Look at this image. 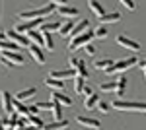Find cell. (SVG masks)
<instances>
[{
	"label": "cell",
	"instance_id": "1",
	"mask_svg": "<svg viewBox=\"0 0 146 130\" xmlns=\"http://www.w3.org/2000/svg\"><path fill=\"white\" fill-rule=\"evenodd\" d=\"M113 109L117 111H127V113H146V103L144 101H125V99H117L111 103Z\"/></svg>",
	"mask_w": 146,
	"mask_h": 130
},
{
	"label": "cell",
	"instance_id": "2",
	"mask_svg": "<svg viewBox=\"0 0 146 130\" xmlns=\"http://www.w3.org/2000/svg\"><path fill=\"white\" fill-rule=\"evenodd\" d=\"M51 12H55V4H47L43 8H35V10H23L18 14V18L23 22H31V20H41L43 16H49Z\"/></svg>",
	"mask_w": 146,
	"mask_h": 130
},
{
	"label": "cell",
	"instance_id": "3",
	"mask_svg": "<svg viewBox=\"0 0 146 130\" xmlns=\"http://www.w3.org/2000/svg\"><path fill=\"white\" fill-rule=\"evenodd\" d=\"M138 64V58L136 56H131V58H125V60H119V62H115V66L113 68H109L105 74L107 76H113V74H121V72H125V70H129L131 66Z\"/></svg>",
	"mask_w": 146,
	"mask_h": 130
},
{
	"label": "cell",
	"instance_id": "4",
	"mask_svg": "<svg viewBox=\"0 0 146 130\" xmlns=\"http://www.w3.org/2000/svg\"><path fill=\"white\" fill-rule=\"evenodd\" d=\"M96 35L92 31H86L84 35H78V37H74V39H70V43H68V49L70 51H76L80 47H86L88 43H92V39H94Z\"/></svg>",
	"mask_w": 146,
	"mask_h": 130
},
{
	"label": "cell",
	"instance_id": "5",
	"mask_svg": "<svg viewBox=\"0 0 146 130\" xmlns=\"http://www.w3.org/2000/svg\"><path fill=\"white\" fill-rule=\"evenodd\" d=\"M117 45H121V47H125V49H131V51H135V53L142 49L138 41L131 39V37H125V35H119V37H117Z\"/></svg>",
	"mask_w": 146,
	"mask_h": 130
},
{
	"label": "cell",
	"instance_id": "6",
	"mask_svg": "<svg viewBox=\"0 0 146 130\" xmlns=\"http://www.w3.org/2000/svg\"><path fill=\"white\" fill-rule=\"evenodd\" d=\"M78 76V72L74 70V68H66V70H53L49 78H55V80H60V82H64L66 78H76Z\"/></svg>",
	"mask_w": 146,
	"mask_h": 130
},
{
	"label": "cell",
	"instance_id": "7",
	"mask_svg": "<svg viewBox=\"0 0 146 130\" xmlns=\"http://www.w3.org/2000/svg\"><path fill=\"white\" fill-rule=\"evenodd\" d=\"M0 103H2V109H4L10 117L16 113V111H14V97H12L8 91H2V93H0Z\"/></svg>",
	"mask_w": 146,
	"mask_h": 130
},
{
	"label": "cell",
	"instance_id": "8",
	"mask_svg": "<svg viewBox=\"0 0 146 130\" xmlns=\"http://www.w3.org/2000/svg\"><path fill=\"white\" fill-rule=\"evenodd\" d=\"M8 37H10V41H14L16 45H20V47H29L31 41L27 39V35H22V33H18L16 29H10L8 31Z\"/></svg>",
	"mask_w": 146,
	"mask_h": 130
},
{
	"label": "cell",
	"instance_id": "9",
	"mask_svg": "<svg viewBox=\"0 0 146 130\" xmlns=\"http://www.w3.org/2000/svg\"><path fill=\"white\" fill-rule=\"evenodd\" d=\"M70 68H74V70L78 72V76H80V78H88L86 62H84L82 58H76V56H72V58H70Z\"/></svg>",
	"mask_w": 146,
	"mask_h": 130
},
{
	"label": "cell",
	"instance_id": "10",
	"mask_svg": "<svg viewBox=\"0 0 146 130\" xmlns=\"http://www.w3.org/2000/svg\"><path fill=\"white\" fill-rule=\"evenodd\" d=\"M27 49H29V54H31V58H33L37 64H39V66L45 64V54H43V51H41V47H37V45L31 43L29 47H27Z\"/></svg>",
	"mask_w": 146,
	"mask_h": 130
},
{
	"label": "cell",
	"instance_id": "11",
	"mask_svg": "<svg viewBox=\"0 0 146 130\" xmlns=\"http://www.w3.org/2000/svg\"><path fill=\"white\" fill-rule=\"evenodd\" d=\"M88 27H90V22L88 20H82V22H78L76 25H74V29L70 31V39H74V37H78V35H84V33L88 31Z\"/></svg>",
	"mask_w": 146,
	"mask_h": 130
},
{
	"label": "cell",
	"instance_id": "12",
	"mask_svg": "<svg viewBox=\"0 0 146 130\" xmlns=\"http://www.w3.org/2000/svg\"><path fill=\"white\" fill-rule=\"evenodd\" d=\"M76 122L78 124H82V126H86V128H100V120L96 119H90V117H84V115H78L76 117Z\"/></svg>",
	"mask_w": 146,
	"mask_h": 130
},
{
	"label": "cell",
	"instance_id": "13",
	"mask_svg": "<svg viewBox=\"0 0 146 130\" xmlns=\"http://www.w3.org/2000/svg\"><path fill=\"white\" fill-rule=\"evenodd\" d=\"M2 56L6 58V60H10L12 64H25V58H23L20 53H14V51H4Z\"/></svg>",
	"mask_w": 146,
	"mask_h": 130
},
{
	"label": "cell",
	"instance_id": "14",
	"mask_svg": "<svg viewBox=\"0 0 146 130\" xmlns=\"http://www.w3.org/2000/svg\"><path fill=\"white\" fill-rule=\"evenodd\" d=\"M25 35H27V39H29L33 45H37V47H45V43H43V33L41 31H27Z\"/></svg>",
	"mask_w": 146,
	"mask_h": 130
},
{
	"label": "cell",
	"instance_id": "15",
	"mask_svg": "<svg viewBox=\"0 0 146 130\" xmlns=\"http://www.w3.org/2000/svg\"><path fill=\"white\" fill-rule=\"evenodd\" d=\"M45 86L51 87L53 91H62L64 89V82H60V80H55V78H45Z\"/></svg>",
	"mask_w": 146,
	"mask_h": 130
},
{
	"label": "cell",
	"instance_id": "16",
	"mask_svg": "<svg viewBox=\"0 0 146 130\" xmlns=\"http://www.w3.org/2000/svg\"><path fill=\"white\" fill-rule=\"evenodd\" d=\"M88 6H90V10L98 16V18H103L105 16V10H103V6H101L98 0H88Z\"/></svg>",
	"mask_w": 146,
	"mask_h": 130
},
{
	"label": "cell",
	"instance_id": "17",
	"mask_svg": "<svg viewBox=\"0 0 146 130\" xmlns=\"http://www.w3.org/2000/svg\"><path fill=\"white\" fill-rule=\"evenodd\" d=\"M74 20H68V22H64V23H60V29H58V33L62 35V37H68L70 35V31L74 29Z\"/></svg>",
	"mask_w": 146,
	"mask_h": 130
},
{
	"label": "cell",
	"instance_id": "18",
	"mask_svg": "<svg viewBox=\"0 0 146 130\" xmlns=\"http://www.w3.org/2000/svg\"><path fill=\"white\" fill-rule=\"evenodd\" d=\"M115 66V62H113L111 58H103V60H98V62H94V68H98V70H109V68H113Z\"/></svg>",
	"mask_w": 146,
	"mask_h": 130
},
{
	"label": "cell",
	"instance_id": "19",
	"mask_svg": "<svg viewBox=\"0 0 146 130\" xmlns=\"http://www.w3.org/2000/svg\"><path fill=\"white\" fill-rule=\"evenodd\" d=\"M68 126V120H55L51 124H45L43 130H64Z\"/></svg>",
	"mask_w": 146,
	"mask_h": 130
},
{
	"label": "cell",
	"instance_id": "20",
	"mask_svg": "<svg viewBox=\"0 0 146 130\" xmlns=\"http://www.w3.org/2000/svg\"><path fill=\"white\" fill-rule=\"evenodd\" d=\"M39 29H41V33L58 31V29H60V23H58V22H45L43 25H41V27H39Z\"/></svg>",
	"mask_w": 146,
	"mask_h": 130
},
{
	"label": "cell",
	"instance_id": "21",
	"mask_svg": "<svg viewBox=\"0 0 146 130\" xmlns=\"http://www.w3.org/2000/svg\"><path fill=\"white\" fill-rule=\"evenodd\" d=\"M53 99H55V101H58L60 105H66V107H70V105H72V99L66 97V95H64V93H60V91H53Z\"/></svg>",
	"mask_w": 146,
	"mask_h": 130
},
{
	"label": "cell",
	"instance_id": "22",
	"mask_svg": "<svg viewBox=\"0 0 146 130\" xmlns=\"http://www.w3.org/2000/svg\"><path fill=\"white\" fill-rule=\"evenodd\" d=\"M4 51H14V53H18V51H20V45H16L14 41H0V53H4Z\"/></svg>",
	"mask_w": 146,
	"mask_h": 130
},
{
	"label": "cell",
	"instance_id": "23",
	"mask_svg": "<svg viewBox=\"0 0 146 130\" xmlns=\"http://www.w3.org/2000/svg\"><path fill=\"white\" fill-rule=\"evenodd\" d=\"M35 93H37V89H35V87H27V89H23V91H20V93L16 95V99H18V101H25V99L33 97Z\"/></svg>",
	"mask_w": 146,
	"mask_h": 130
},
{
	"label": "cell",
	"instance_id": "24",
	"mask_svg": "<svg viewBox=\"0 0 146 130\" xmlns=\"http://www.w3.org/2000/svg\"><path fill=\"white\" fill-rule=\"evenodd\" d=\"M121 20V14L119 12H113V14H105L103 18H100V22L105 25V23H113V22H119Z\"/></svg>",
	"mask_w": 146,
	"mask_h": 130
},
{
	"label": "cell",
	"instance_id": "25",
	"mask_svg": "<svg viewBox=\"0 0 146 130\" xmlns=\"http://www.w3.org/2000/svg\"><path fill=\"white\" fill-rule=\"evenodd\" d=\"M101 91H117V78H111V82H103L100 84Z\"/></svg>",
	"mask_w": 146,
	"mask_h": 130
},
{
	"label": "cell",
	"instance_id": "26",
	"mask_svg": "<svg viewBox=\"0 0 146 130\" xmlns=\"http://www.w3.org/2000/svg\"><path fill=\"white\" fill-rule=\"evenodd\" d=\"M51 111H53L55 120H62V105H60L58 101H55V99H53V107H51Z\"/></svg>",
	"mask_w": 146,
	"mask_h": 130
},
{
	"label": "cell",
	"instance_id": "27",
	"mask_svg": "<svg viewBox=\"0 0 146 130\" xmlns=\"http://www.w3.org/2000/svg\"><path fill=\"white\" fill-rule=\"evenodd\" d=\"M60 16H68V18H72V16H78V10L76 8H72V6H60V8H56Z\"/></svg>",
	"mask_w": 146,
	"mask_h": 130
},
{
	"label": "cell",
	"instance_id": "28",
	"mask_svg": "<svg viewBox=\"0 0 146 130\" xmlns=\"http://www.w3.org/2000/svg\"><path fill=\"white\" fill-rule=\"evenodd\" d=\"M125 89H127V76L121 74V76L117 78V93H119V95H123Z\"/></svg>",
	"mask_w": 146,
	"mask_h": 130
},
{
	"label": "cell",
	"instance_id": "29",
	"mask_svg": "<svg viewBox=\"0 0 146 130\" xmlns=\"http://www.w3.org/2000/svg\"><path fill=\"white\" fill-rule=\"evenodd\" d=\"M100 103V97H98V93H94V95H90V97L86 99V103H84V107L88 109V111H92V109L96 107Z\"/></svg>",
	"mask_w": 146,
	"mask_h": 130
},
{
	"label": "cell",
	"instance_id": "30",
	"mask_svg": "<svg viewBox=\"0 0 146 130\" xmlns=\"http://www.w3.org/2000/svg\"><path fill=\"white\" fill-rule=\"evenodd\" d=\"M27 124H31V126H33V128H37V130H43V126H45V124H43V120L39 119V117H29V119H27Z\"/></svg>",
	"mask_w": 146,
	"mask_h": 130
},
{
	"label": "cell",
	"instance_id": "31",
	"mask_svg": "<svg viewBox=\"0 0 146 130\" xmlns=\"http://www.w3.org/2000/svg\"><path fill=\"white\" fill-rule=\"evenodd\" d=\"M84 78H80V76H76L74 78V91L78 93V95H82V91H84Z\"/></svg>",
	"mask_w": 146,
	"mask_h": 130
},
{
	"label": "cell",
	"instance_id": "32",
	"mask_svg": "<svg viewBox=\"0 0 146 130\" xmlns=\"http://www.w3.org/2000/svg\"><path fill=\"white\" fill-rule=\"evenodd\" d=\"M43 43L49 51H53L55 49V43H53V37H51V33H43Z\"/></svg>",
	"mask_w": 146,
	"mask_h": 130
},
{
	"label": "cell",
	"instance_id": "33",
	"mask_svg": "<svg viewBox=\"0 0 146 130\" xmlns=\"http://www.w3.org/2000/svg\"><path fill=\"white\" fill-rule=\"evenodd\" d=\"M94 35H96V39H105V37H107V27H105V25H100V27L94 31Z\"/></svg>",
	"mask_w": 146,
	"mask_h": 130
},
{
	"label": "cell",
	"instance_id": "34",
	"mask_svg": "<svg viewBox=\"0 0 146 130\" xmlns=\"http://www.w3.org/2000/svg\"><path fill=\"white\" fill-rule=\"evenodd\" d=\"M119 2L123 4V6H125V8H127V10H135V8H136L135 0H119Z\"/></svg>",
	"mask_w": 146,
	"mask_h": 130
},
{
	"label": "cell",
	"instance_id": "35",
	"mask_svg": "<svg viewBox=\"0 0 146 130\" xmlns=\"http://www.w3.org/2000/svg\"><path fill=\"white\" fill-rule=\"evenodd\" d=\"M98 109H100L101 113H109L111 105H109V103H105V101H100V103H98Z\"/></svg>",
	"mask_w": 146,
	"mask_h": 130
},
{
	"label": "cell",
	"instance_id": "36",
	"mask_svg": "<svg viewBox=\"0 0 146 130\" xmlns=\"http://www.w3.org/2000/svg\"><path fill=\"white\" fill-rule=\"evenodd\" d=\"M37 107L39 109H51L53 107V101H41V103H37Z\"/></svg>",
	"mask_w": 146,
	"mask_h": 130
},
{
	"label": "cell",
	"instance_id": "37",
	"mask_svg": "<svg viewBox=\"0 0 146 130\" xmlns=\"http://www.w3.org/2000/svg\"><path fill=\"white\" fill-rule=\"evenodd\" d=\"M0 64H2V66H6V68H14V64H12L10 60H6V58H4L2 54H0Z\"/></svg>",
	"mask_w": 146,
	"mask_h": 130
},
{
	"label": "cell",
	"instance_id": "38",
	"mask_svg": "<svg viewBox=\"0 0 146 130\" xmlns=\"http://www.w3.org/2000/svg\"><path fill=\"white\" fill-rule=\"evenodd\" d=\"M66 2L68 0H49V4H55L58 8H60V6H66Z\"/></svg>",
	"mask_w": 146,
	"mask_h": 130
},
{
	"label": "cell",
	"instance_id": "39",
	"mask_svg": "<svg viewBox=\"0 0 146 130\" xmlns=\"http://www.w3.org/2000/svg\"><path fill=\"white\" fill-rule=\"evenodd\" d=\"M84 49H86V53H88V54H92V56L96 54V47H94V45H92V43H88V45H86V47H84Z\"/></svg>",
	"mask_w": 146,
	"mask_h": 130
},
{
	"label": "cell",
	"instance_id": "40",
	"mask_svg": "<svg viewBox=\"0 0 146 130\" xmlns=\"http://www.w3.org/2000/svg\"><path fill=\"white\" fill-rule=\"evenodd\" d=\"M82 95H84L86 99L90 97V95H94V93H92V87H90V86H86V87H84V91H82Z\"/></svg>",
	"mask_w": 146,
	"mask_h": 130
},
{
	"label": "cell",
	"instance_id": "41",
	"mask_svg": "<svg viewBox=\"0 0 146 130\" xmlns=\"http://www.w3.org/2000/svg\"><path fill=\"white\" fill-rule=\"evenodd\" d=\"M138 66H140V68L146 72V60H138Z\"/></svg>",
	"mask_w": 146,
	"mask_h": 130
},
{
	"label": "cell",
	"instance_id": "42",
	"mask_svg": "<svg viewBox=\"0 0 146 130\" xmlns=\"http://www.w3.org/2000/svg\"><path fill=\"white\" fill-rule=\"evenodd\" d=\"M0 130H6V128H4V120H2V119H0Z\"/></svg>",
	"mask_w": 146,
	"mask_h": 130
},
{
	"label": "cell",
	"instance_id": "43",
	"mask_svg": "<svg viewBox=\"0 0 146 130\" xmlns=\"http://www.w3.org/2000/svg\"><path fill=\"white\" fill-rule=\"evenodd\" d=\"M0 10H2V0H0Z\"/></svg>",
	"mask_w": 146,
	"mask_h": 130
},
{
	"label": "cell",
	"instance_id": "44",
	"mask_svg": "<svg viewBox=\"0 0 146 130\" xmlns=\"http://www.w3.org/2000/svg\"><path fill=\"white\" fill-rule=\"evenodd\" d=\"M16 130H25V128H16Z\"/></svg>",
	"mask_w": 146,
	"mask_h": 130
}]
</instances>
